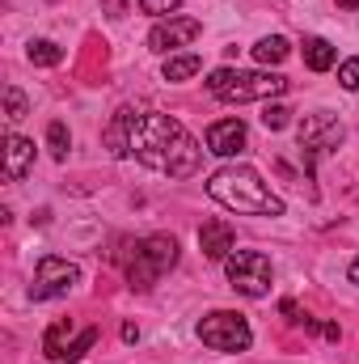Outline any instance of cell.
<instances>
[{"label":"cell","mask_w":359,"mask_h":364,"mask_svg":"<svg viewBox=\"0 0 359 364\" xmlns=\"http://www.w3.org/2000/svg\"><path fill=\"white\" fill-rule=\"evenodd\" d=\"M338 4H347V9H359V0H338Z\"/></svg>","instance_id":"484cf974"},{"label":"cell","mask_w":359,"mask_h":364,"mask_svg":"<svg viewBox=\"0 0 359 364\" xmlns=\"http://www.w3.org/2000/svg\"><path fill=\"white\" fill-rule=\"evenodd\" d=\"M178 263V242L174 237H165V233H153V237H144V242H136V250H131V259H127V279H131V288H153L161 275L170 272Z\"/></svg>","instance_id":"277c9868"},{"label":"cell","mask_w":359,"mask_h":364,"mask_svg":"<svg viewBox=\"0 0 359 364\" xmlns=\"http://www.w3.org/2000/svg\"><path fill=\"white\" fill-rule=\"evenodd\" d=\"M72 284H81V267L77 263H68V259H55V255H47V259H38V267H34V301H51V296H68V288Z\"/></svg>","instance_id":"ba28073f"},{"label":"cell","mask_w":359,"mask_h":364,"mask_svg":"<svg viewBox=\"0 0 359 364\" xmlns=\"http://www.w3.org/2000/svg\"><path fill=\"white\" fill-rule=\"evenodd\" d=\"M47 144H51V157H68V149H72V136H68V127L64 123H51L47 127Z\"/></svg>","instance_id":"ffe728a7"},{"label":"cell","mask_w":359,"mask_h":364,"mask_svg":"<svg viewBox=\"0 0 359 364\" xmlns=\"http://www.w3.org/2000/svg\"><path fill=\"white\" fill-rule=\"evenodd\" d=\"M334 60H338V51H334L326 38H309V43H304V64H309L313 73H330Z\"/></svg>","instance_id":"5bb4252c"},{"label":"cell","mask_w":359,"mask_h":364,"mask_svg":"<svg viewBox=\"0 0 359 364\" xmlns=\"http://www.w3.org/2000/svg\"><path fill=\"white\" fill-rule=\"evenodd\" d=\"M30 64H38V68H55L60 60H64V47H55L51 38H38V43H30Z\"/></svg>","instance_id":"2e32d148"},{"label":"cell","mask_w":359,"mask_h":364,"mask_svg":"<svg viewBox=\"0 0 359 364\" xmlns=\"http://www.w3.org/2000/svg\"><path fill=\"white\" fill-rule=\"evenodd\" d=\"M287 119H292V110H287V106H267V110H263V127H267V132L287 127Z\"/></svg>","instance_id":"7402d4cb"},{"label":"cell","mask_w":359,"mask_h":364,"mask_svg":"<svg viewBox=\"0 0 359 364\" xmlns=\"http://www.w3.org/2000/svg\"><path fill=\"white\" fill-rule=\"evenodd\" d=\"M30 166H34V140H26V136H9L4 140V178L9 182H21L30 174Z\"/></svg>","instance_id":"7c38bea8"},{"label":"cell","mask_w":359,"mask_h":364,"mask_svg":"<svg viewBox=\"0 0 359 364\" xmlns=\"http://www.w3.org/2000/svg\"><path fill=\"white\" fill-rule=\"evenodd\" d=\"M93 343H97V326H85V331H81V335H77V343H72V348H68V360H81V356H85V352H89Z\"/></svg>","instance_id":"44dd1931"},{"label":"cell","mask_w":359,"mask_h":364,"mask_svg":"<svg viewBox=\"0 0 359 364\" xmlns=\"http://www.w3.org/2000/svg\"><path fill=\"white\" fill-rule=\"evenodd\" d=\"M199 68H203L199 55H170L165 60V81H190Z\"/></svg>","instance_id":"ac0fdd59"},{"label":"cell","mask_w":359,"mask_h":364,"mask_svg":"<svg viewBox=\"0 0 359 364\" xmlns=\"http://www.w3.org/2000/svg\"><path fill=\"white\" fill-rule=\"evenodd\" d=\"M182 0H140V9H144V13H157V17H165V13H170V17H174V9H178Z\"/></svg>","instance_id":"cb8c5ba5"},{"label":"cell","mask_w":359,"mask_h":364,"mask_svg":"<svg viewBox=\"0 0 359 364\" xmlns=\"http://www.w3.org/2000/svg\"><path fill=\"white\" fill-rule=\"evenodd\" d=\"M207 93L220 97V102H267L287 93V77L279 73H241V68H216L207 77Z\"/></svg>","instance_id":"3957f363"},{"label":"cell","mask_w":359,"mask_h":364,"mask_svg":"<svg viewBox=\"0 0 359 364\" xmlns=\"http://www.w3.org/2000/svg\"><path fill=\"white\" fill-rule=\"evenodd\" d=\"M245 149V123L241 119H220L207 127V153L216 157H237Z\"/></svg>","instance_id":"8fae6325"},{"label":"cell","mask_w":359,"mask_h":364,"mask_svg":"<svg viewBox=\"0 0 359 364\" xmlns=\"http://www.w3.org/2000/svg\"><path fill=\"white\" fill-rule=\"evenodd\" d=\"M343 136H347V127H343V123H338L330 110L304 114V123L296 127V140H300V149H304V157H309V170H313L317 153H330V149H338V144H343Z\"/></svg>","instance_id":"52a82bcc"},{"label":"cell","mask_w":359,"mask_h":364,"mask_svg":"<svg viewBox=\"0 0 359 364\" xmlns=\"http://www.w3.org/2000/svg\"><path fill=\"white\" fill-rule=\"evenodd\" d=\"M123 114H127V157L170 178H190L199 170L203 149L178 119L161 110H131V106H123Z\"/></svg>","instance_id":"6da1fadb"},{"label":"cell","mask_w":359,"mask_h":364,"mask_svg":"<svg viewBox=\"0 0 359 364\" xmlns=\"http://www.w3.org/2000/svg\"><path fill=\"white\" fill-rule=\"evenodd\" d=\"M199 246L211 263H224L233 250H237V229L228 220H203L199 225Z\"/></svg>","instance_id":"30bf717a"},{"label":"cell","mask_w":359,"mask_h":364,"mask_svg":"<svg viewBox=\"0 0 359 364\" xmlns=\"http://www.w3.org/2000/svg\"><path fill=\"white\" fill-rule=\"evenodd\" d=\"M207 195L216 203H224L228 212H245V216H283V199L270 191L258 170L250 166H224L207 178Z\"/></svg>","instance_id":"7a4b0ae2"},{"label":"cell","mask_w":359,"mask_h":364,"mask_svg":"<svg viewBox=\"0 0 359 364\" xmlns=\"http://www.w3.org/2000/svg\"><path fill=\"white\" fill-rule=\"evenodd\" d=\"M351 279H355V284H359V259H355V263H351Z\"/></svg>","instance_id":"d4e9b609"},{"label":"cell","mask_w":359,"mask_h":364,"mask_svg":"<svg viewBox=\"0 0 359 364\" xmlns=\"http://www.w3.org/2000/svg\"><path fill=\"white\" fill-rule=\"evenodd\" d=\"M26 110H30L26 93L17 90V85H4V119H9V123H17V119H26Z\"/></svg>","instance_id":"d6986e66"},{"label":"cell","mask_w":359,"mask_h":364,"mask_svg":"<svg viewBox=\"0 0 359 364\" xmlns=\"http://www.w3.org/2000/svg\"><path fill=\"white\" fill-rule=\"evenodd\" d=\"M338 85L351 90V93H359V60H347V64L338 68Z\"/></svg>","instance_id":"603a6c76"},{"label":"cell","mask_w":359,"mask_h":364,"mask_svg":"<svg viewBox=\"0 0 359 364\" xmlns=\"http://www.w3.org/2000/svg\"><path fill=\"white\" fill-rule=\"evenodd\" d=\"M199 34H203V21H199V17H170V21H157V26H153L148 47L165 55V51H174V47L194 43Z\"/></svg>","instance_id":"9c48e42d"},{"label":"cell","mask_w":359,"mask_h":364,"mask_svg":"<svg viewBox=\"0 0 359 364\" xmlns=\"http://www.w3.org/2000/svg\"><path fill=\"white\" fill-rule=\"evenodd\" d=\"M77 322L72 318H55L51 326H47V335H43V352H47V360H68V348L77 343Z\"/></svg>","instance_id":"4fadbf2b"},{"label":"cell","mask_w":359,"mask_h":364,"mask_svg":"<svg viewBox=\"0 0 359 364\" xmlns=\"http://www.w3.org/2000/svg\"><path fill=\"white\" fill-rule=\"evenodd\" d=\"M199 339L211 348V352H245L254 343V331L245 322V314H233V309H216L199 322Z\"/></svg>","instance_id":"5b68a950"},{"label":"cell","mask_w":359,"mask_h":364,"mask_svg":"<svg viewBox=\"0 0 359 364\" xmlns=\"http://www.w3.org/2000/svg\"><path fill=\"white\" fill-rule=\"evenodd\" d=\"M106 149H110L114 157H127V114H123V110H114V119H110V127H106Z\"/></svg>","instance_id":"e0dca14e"},{"label":"cell","mask_w":359,"mask_h":364,"mask_svg":"<svg viewBox=\"0 0 359 364\" xmlns=\"http://www.w3.org/2000/svg\"><path fill=\"white\" fill-rule=\"evenodd\" d=\"M224 272H228V284L241 292V296H267L270 292V259L263 250H233L224 259Z\"/></svg>","instance_id":"8992f818"},{"label":"cell","mask_w":359,"mask_h":364,"mask_svg":"<svg viewBox=\"0 0 359 364\" xmlns=\"http://www.w3.org/2000/svg\"><path fill=\"white\" fill-rule=\"evenodd\" d=\"M287 55H292V47H287V38H279V34H270V38H258V43H254V60H258V64H283V60H287Z\"/></svg>","instance_id":"9a60e30c"}]
</instances>
